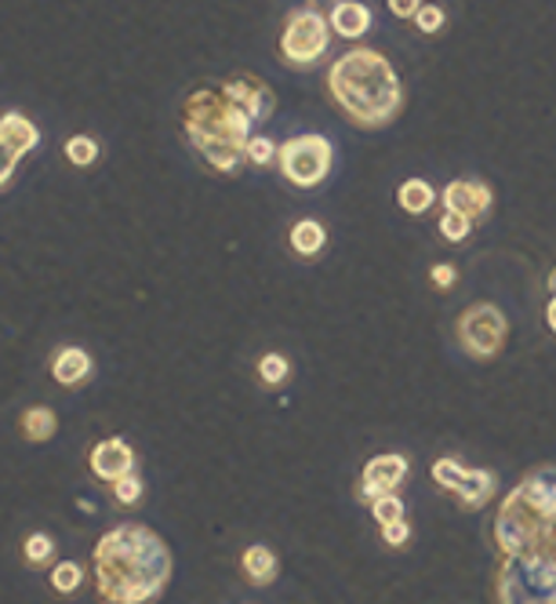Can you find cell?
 Returning a JSON list of instances; mask_svg holds the SVG:
<instances>
[{
  "label": "cell",
  "instance_id": "6da1fadb",
  "mask_svg": "<svg viewBox=\"0 0 556 604\" xmlns=\"http://www.w3.org/2000/svg\"><path fill=\"white\" fill-rule=\"evenodd\" d=\"M171 549L149 524L124 521L92 549L95 593L102 604H157L171 582Z\"/></svg>",
  "mask_w": 556,
  "mask_h": 604
},
{
  "label": "cell",
  "instance_id": "7a4b0ae2",
  "mask_svg": "<svg viewBox=\"0 0 556 604\" xmlns=\"http://www.w3.org/2000/svg\"><path fill=\"white\" fill-rule=\"evenodd\" d=\"M327 95L349 124L382 132L403 110V84L397 67L378 48H349L327 70Z\"/></svg>",
  "mask_w": 556,
  "mask_h": 604
},
{
  "label": "cell",
  "instance_id": "3957f363",
  "mask_svg": "<svg viewBox=\"0 0 556 604\" xmlns=\"http://www.w3.org/2000/svg\"><path fill=\"white\" fill-rule=\"evenodd\" d=\"M491 535L501 557L556 560V462L523 473L501 499Z\"/></svg>",
  "mask_w": 556,
  "mask_h": 604
},
{
  "label": "cell",
  "instance_id": "277c9868",
  "mask_svg": "<svg viewBox=\"0 0 556 604\" xmlns=\"http://www.w3.org/2000/svg\"><path fill=\"white\" fill-rule=\"evenodd\" d=\"M182 135L215 176H237L247 165L244 149L255 124L226 99L222 88H196L182 102Z\"/></svg>",
  "mask_w": 556,
  "mask_h": 604
},
{
  "label": "cell",
  "instance_id": "5b68a950",
  "mask_svg": "<svg viewBox=\"0 0 556 604\" xmlns=\"http://www.w3.org/2000/svg\"><path fill=\"white\" fill-rule=\"evenodd\" d=\"M498 604H556V560L501 557L495 571Z\"/></svg>",
  "mask_w": 556,
  "mask_h": 604
},
{
  "label": "cell",
  "instance_id": "8992f818",
  "mask_svg": "<svg viewBox=\"0 0 556 604\" xmlns=\"http://www.w3.org/2000/svg\"><path fill=\"white\" fill-rule=\"evenodd\" d=\"M277 165H280V176L288 179L294 190H316L335 168V146H331V138L316 135V132L291 135V138H283Z\"/></svg>",
  "mask_w": 556,
  "mask_h": 604
},
{
  "label": "cell",
  "instance_id": "52a82bcc",
  "mask_svg": "<svg viewBox=\"0 0 556 604\" xmlns=\"http://www.w3.org/2000/svg\"><path fill=\"white\" fill-rule=\"evenodd\" d=\"M327 48H331V23H327V15L316 12L313 4L288 15L280 34V59L291 70L316 67L327 56Z\"/></svg>",
  "mask_w": 556,
  "mask_h": 604
},
{
  "label": "cell",
  "instance_id": "ba28073f",
  "mask_svg": "<svg viewBox=\"0 0 556 604\" xmlns=\"http://www.w3.org/2000/svg\"><path fill=\"white\" fill-rule=\"evenodd\" d=\"M458 347L466 350V358L473 361H495L506 350L509 339V321L495 302H469L458 314Z\"/></svg>",
  "mask_w": 556,
  "mask_h": 604
},
{
  "label": "cell",
  "instance_id": "9c48e42d",
  "mask_svg": "<svg viewBox=\"0 0 556 604\" xmlns=\"http://www.w3.org/2000/svg\"><path fill=\"white\" fill-rule=\"evenodd\" d=\"M430 473H433L436 488H444L469 514L484 510V506L495 499V492H498V473L495 470L466 467V462H458L451 456L436 459Z\"/></svg>",
  "mask_w": 556,
  "mask_h": 604
},
{
  "label": "cell",
  "instance_id": "30bf717a",
  "mask_svg": "<svg viewBox=\"0 0 556 604\" xmlns=\"http://www.w3.org/2000/svg\"><path fill=\"white\" fill-rule=\"evenodd\" d=\"M218 88H222L226 99L233 102L255 128L266 124L273 110H277V95H273V88L262 77H251V73H233V77H226Z\"/></svg>",
  "mask_w": 556,
  "mask_h": 604
},
{
  "label": "cell",
  "instance_id": "8fae6325",
  "mask_svg": "<svg viewBox=\"0 0 556 604\" xmlns=\"http://www.w3.org/2000/svg\"><path fill=\"white\" fill-rule=\"evenodd\" d=\"M408 473H411L408 456H400V451H382V456L364 462L356 495L364 503L378 499V495H392V492H400V484L408 481Z\"/></svg>",
  "mask_w": 556,
  "mask_h": 604
},
{
  "label": "cell",
  "instance_id": "7c38bea8",
  "mask_svg": "<svg viewBox=\"0 0 556 604\" xmlns=\"http://www.w3.org/2000/svg\"><path fill=\"white\" fill-rule=\"evenodd\" d=\"M135 467H138L135 448H131L124 437H102L98 445H92V451H87V470H92V478L102 484H117L120 478L135 473Z\"/></svg>",
  "mask_w": 556,
  "mask_h": 604
},
{
  "label": "cell",
  "instance_id": "4fadbf2b",
  "mask_svg": "<svg viewBox=\"0 0 556 604\" xmlns=\"http://www.w3.org/2000/svg\"><path fill=\"white\" fill-rule=\"evenodd\" d=\"M440 201H444V212H458V215H466V219L480 222L491 215L495 193H491L487 182H480V179H455L444 186Z\"/></svg>",
  "mask_w": 556,
  "mask_h": 604
},
{
  "label": "cell",
  "instance_id": "5bb4252c",
  "mask_svg": "<svg viewBox=\"0 0 556 604\" xmlns=\"http://www.w3.org/2000/svg\"><path fill=\"white\" fill-rule=\"evenodd\" d=\"M92 375H95V361L84 347H59L51 353V379L62 390H81Z\"/></svg>",
  "mask_w": 556,
  "mask_h": 604
},
{
  "label": "cell",
  "instance_id": "9a60e30c",
  "mask_svg": "<svg viewBox=\"0 0 556 604\" xmlns=\"http://www.w3.org/2000/svg\"><path fill=\"white\" fill-rule=\"evenodd\" d=\"M327 23H331V34L342 40H364L375 26V19L360 0H338V4L327 12Z\"/></svg>",
  "mask_w": 556,
  "mask_h": 604
},
{
  "label": "cell",
  "instance_id": "2e32d148",
  "mask_svg": "<svg viewBox=\"0 0 556 604\" xmlns=\"http://www.w3.org/2000/svg\"><path fill=\"white\" fill-rule=\"evenodd\" d=\"M0 143H8L15 154L26 157L40 146V128L22 110H4L0 113Z\"/></svg>",
  "mask_w": 556,
  "mask_h": 604
},
{
  "label": "cell",
  "instance_id": "e0dca14e",
  "mask_svg": "<svg viewBox=\"0 0 556 604\" xmlns=\"http://www.w3.org/2000/svg\"><path fill=\"white\" fill-rule=\"evenodd\" d=\"M240 571H244V579L251 582V587H273L280 576V560L269 546L255 543L240 554Z\"/></svg>",
  "mask_w": 556,
  "mask_h": 604
},
{
  "label": "cell",
  "instance_id": "ac0fdd59",
  "mask_svg": "<svg viewBox=\"0 0 556 604\" xmlns=\"http://www.w3.org/2000/svg\"><path fill=\"white\" fill-rule=\"evenodd\" d=\"M19 434L22 440H29V445H44V440H51L59 434V415H55L48 404H33L19 415Z\"/></svg>",
  "mask_w": 556,
  "mask_h": 604
},
{
  "label": "cell",
  "instance_id": "d6986e66",
  "mask_svg": "<svg viewBox=\"0 0 556 604\" xmlns=\"http://www.w3.org/2000/svg\"><path fill=\"white\" fill-rule=\"evenodd\" d=\"M288 244L299 258H316L327 247V230L321 219H299L288 230Z\"/></svg>",
  "mask_w": 556,
  "mask_h": 604
},
{
  "label": "cell",
  "instance_id": "ffe728a7",
  "mask_svg": "<svg viewBox=\"0 0 556 604\" xmlns=\"http://www.w3.org/2000/svg\"><path fill=\"white\" fill-rule=\"evenodd\" d=\"M397 204L408 215H425L436 204V190L425 179H403L397 190Z\"/></svg>",
  "mask_w": 556,
  "mask_h": 604
},
{
  "label": "cell",
  "instance_id": "44dd1931",
  "mask_svg": "<svg viewBox=\"0 0 556 604\" xmlns=\"http://www.w3.org/2000/svg\"><path fill=\"white\" fill-rule=\"evenodd\" d=\"M255 375H258V383L266 386V390H280V386H288V379H291V361L277 350H269V353H262L258 358Z\"/></svg>",
  "mask_w": 556,
  "mask_h": 604
},
{
  "label": "cell",
  "instance_id": "7402d4cb",
  "mask_svg": "<svg viewBox=\"0 0 556 604\" xmlns=\"http://www.w3.org/2000/svg\"><path fill=\"white\" fill-rule=\"evenodd\" d=\"M55 539L48 532H29L22 539V560H26L29 568H48L55 560Z\"/></svg>",
  "mask_w": 556,
  "mask_h": 604
},
{
  "label": "cell",
  "instance_id": "603a6c76",
  "mask_svg": "<svg viewBox=\"0 0 556 604\" xmlns=\"http://www.w3.org/2000/svg\"><path fill=\"white\" fill-rule=\"evenodd\" d=\"M98 154H102V146H98V138L92 135H70L62 143V157L70 160L73 168H92Z\"/></svg>",
  "mask_w": 556,
  "mask_h": 604
},
{
  "label": "cell",
  "instance_id": "cb8c5ba5",
  "mask_svg": "<svg viewBox=\"0 0 556 604\" xmlns=\"http://www.w3.org/2000/svg\"><path fill=\"white\" fill-rule=\"evenodd\" d=\"M84 587V565L81 560H59V565L51 568V590L59 593V597H70Z\"/></svg>",
  "mask_w": 556,
  "mask_h": 604
},
{
  "label": "cell",
  "instance_id": "d4e9b609",
  "mask_svg": "<svg viewBox=\"0 0 556 604\" xmlns=\"http://www.w3.org/2000/svg\"><path fill=\"white\" fill-rule=\"evenodd\" d=\"M109 492H113V503L120 506V510H131V506L142 503V495H146V484H142L138 470L128 473V478H120L117 484H109Z\"/></svg>",
  "mask_w": 556,
  "mask_h": 604
},
{
  "label": "cell",
  "instance_id": "484cf974",
  "mask_svg": "<svg viewBox=\"0 0 556 604\" xmlns=\"http://www.w3.org/2000/svg\"><path fill=\"white\" fill-rule=\"evenodd\" d=\"M367 506H371V517L378 521V528L382 524H392V521H403V499H400L397 492H392V495H378V499H371Z\"/></svg>",
  "mask_w": 556,
  "mask_h": 604
},
{
  "label": "cell",
  "instance_id": "4316f807",
  "mask_svg": "<svg viewBox=\"0 0 556 604\" xmlns=\"http://www.w3.org/2000/svg\"><path fill=\"white\" fill-rule=\"evenodd\" d=\"M277 154H280V146L273 143V138H266V135H251V143L244 149L247 165H255V168H269L273 160H277Z\"/></svg>",
  "mask_w": 556,
  "mask_h": 604
},
{
  "label": "cell",
  "instance_id": "83f0119b",
  "mask_svg": "<svg viewBox=\"0 0 556 604\" xmlns=\"http://www.w3.org/2000/svg\"><path fill=\"white\" fill-rule=\"evenodd\" d=\"M469 233H473V219H466V215H458V212H444L440 215V237H444V241L462 244Z\"/></svg>",
  "mask_w": 556,
  "mask_h": 604
},
{
  "label": "cell",
  "instance_id": "f1b7e54d",
  "mask_svg": "<svg viewBox=\"0 0 556 604\" xmlns=\"http://www.w3.org/2000/svg\"><path fill=\"white\" fill-rule=\"evenodd\" d=\"M411 23L419 26V34H425V37H430V34H440L444 23H447V12H444L440 4H422L419 15H414Z\"/></svg>",
  "mask_w": 556,
  "mask_h": 604
},
{
  "label": "cell",
  "instance_id": "f546056e",
  "mask_svg": "<svg viewBox=\"0 0 556 604\" xmlns=\"http://www.w3.org/2000/svg\"><path fill=\"white\" fill-rule=\"evenodd\" d=\"M382 539H386V546H392V549L408 546V543H411V524H408V517H403V521H392V524H382Z\"/></svg>",
  "mask_w": 556,
  "mask_h": 604
},
{
  "label": "cell",
  "instance_id": "4dcf8cb0",
  "mask_svg": "<svg viewBox=\"0 0 556 604\" xmlns=\"http://www.w3.org/2000/svg\"><path fill=\"white\" fill-rule=\"evenodd\" d=\"M455 280H458V266L455 263H436L430 269V285L436 291H447V288H455Z\"/></svg>",
  "mask_w": 556,
  "mask_h": 604
},
{
  "label": "cell",
  "instance_id": "1f68e13d",
  "mask_svg": "<svg viewBox=\"0 0 556 604\" xmlns=\"http://www.w3.org/2000/svg\"><path fill=\"white\" fill-rule=\"evenodd\" d=\"M19 160H22V154H15V149H11L8 143H0V190H4L8 182H11V176H15Z\"/></svg>",
  "mask_w": 556,
  "mask_h": 604
},
{
  "label": "cell",
  "instance_id": "d6a6232c",
  "mask_svg": "<svg viewBox=\"0 0 556 604\" xmlns=\"http://www.w3.org/2000/svg\"><path fill=\"white\" fill-rule=\"evenodd\" d=\"M422 8V0H389V12L397 19H414Z\"/></svg>",
  "mask_w": 556,
  "mask_h": 604
},
{
  "label": "cell",
  "instance_id": "836d02e7",
  "mask_svg": "<svg viewBox=\"0 0 556 604\" xmlns=\"http://www.w3.org/2000/svg\"><path fill=\"white\" fill-rule=\"evenodd\" d=\"M545 328L556 336V295H549V302H545Z\"/></svg>",
  "mask_w": 556,
  "mask_h": 604
},
{
  "label": "cell",
  "instance_id": "e575fe53",
  "mask_svg": "<svg viewBox=\"0 0 556 604\" xmlns=\"http://www.w3.org/2000/svg\"><path fill=\"white\" fill-rule=\"evenodd\" d=\"M545 288H549V295H556V266H553V274L545 277Z\"/></svg>",
  "mask_w": 556,
  "mask_h": 604
}]
</instances>
